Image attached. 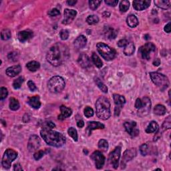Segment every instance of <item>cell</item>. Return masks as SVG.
<instances>
[{"label": "cell", "mask_w": 171, "mask_h": 171, "mask_svg": "<svg viewBox=\"0 0 171 171\" xmlns=\"http://www.w3.org/2000/svg\"><path fill=\"white\" fill-rule=\"evenodd\" d=\"M140 152L142 156H146L149 152V146L146 144H143L140 146Z\"/></svg>", "instance_id": "42"}, {"label": "cell", "mask_w": 171, "mask_h": 171, "mask_svg": "<svg viewBox=\"0 0 171 171\" xmlns=\"http://www.w3.org/2000/svg\"><path fill=\"white\" fill-rule=\"evenodd\" d=\"M164 30L166 32V33H170V22H169L165 26V28H164Z\"/></svg>", "instance_id": "55"}, {"label": "cell", "mask_w": 171, "mask_h": 171, "mask_svg": "<svg viewBox=\"0 0 171 171\" xmlns=\"http://www.w3.org/2000/svg\"><path fill=\"white\" fill-rule=\"evenodd\" d=\"M28 104L35 109H38L41 106V102L39 96H35L29 98L28 100Z\"/></svg>", "instance_id": "24"}, {"label": "cell", "mask_w": 171, "mask_h": 171, "mask_svg": "<svg viewBox=\"0 0 171 171\" xmlns=\"http://www.w3.org/2000/svg\"><path fill=\"white\" fill-rule=\"evenodd\" d=\"M87 43V39L84 36L81 35L78 36L77 38L74 42V45L76 47L77 49H82L84 48Z\"/></svg>", "instance_id": "23"}, {"label": "cell", "mask_w": 171, "mask_h": 171, "mask_svg": "<svg viewBox=\"0 0 171 171\" xmlns=\"http://www.w3.org/2000/svg\"><path fill=\"white\" fill-rule=\"evenodd\" d=\"M104 125L103 124L100 123V122L92 121L89 122L87 126V132L89 134V135L92 133L93 130L96 129H104Z\"/></svg>", "instance_id": "21"}, {"label": "cell", "mask_w": 171, "mask_h": 171, "mask_svg": "<svg viewBox=\"0 0 171 171\" xmlns=\"http://www.w3.org/2000/svg\"><path fill=\"white\" fill-rule=\"evenodd\" d=\"M154 2L157 7L161 9H167L170 7V1L169 0H156Z\"/></svg>", "instance_id": "26"}, {"label": "cell", "mask_w": 171, "mask_h": 171, "mask_svg": "<svg viewBox=\"0 0 171 171\" xmlns=\"http://www.w3.org/2000/svg\"><path fill=\"white\" fill-rule=\"evenodd\" d=\"M162 128L163 130L170 129L171 128V120H170V116H168L166 119L165 120V122L162 124Z\"/></svg>", "instance_id": "43"}, {"label": "cell", "mask_w": 171, "mask_h": 171, "mask_svg": "<svg viewBox=\"0 0 171 171\" xmlns=\"http://www.w3.org/2000/svg\"><path fill=\"white\" fill-rule=\"evenodd\" d=\"M66 86L65 80L62 77L55 76L50 79L48 83V88L52 93L61 92Z\"/></svg>", "instance_id": "4"}, {"label": "cell", "mask_w": 171, "mask_h": 171, "mask_svg": "<svg viewBox=\"0 0 171 171\" xmlns=\"http://www.w3.org/2000/svg\"><path fill=\"white\" fill-rule=\"evenodd\" d=\"M96 115L99 118L108 120L111 116L109 100L104 96H100L96 102Z\"/></svg>", "instance_id": "3"}, {"label": "cell", "mask_w": 171, "mask_h": 171, "mask_svg": "<svg viewBox=\"0 0 171 171\" xmlns=\"http://www.w3.org/2000/svg\"><path fill=\"white\" fill-rule=\"evenodd\" d=\"M23 82H24V79H23V77H19V78L14 80V82L13 83V87L15 89H19L22 86Z\"/></svg>", "instance_id": "39"}, {"label": "cell", "mask_w": 171, "mask_h": 171, "mask_svg": "<svg viewBox=\"0 0 171 171\" xmlns=\"http://www.w3.org/2000/svg\"><path fill=\"white\" fill-rule=\"evenodd\" d=\"M166 112V109L165 106L162 104H157L155 108H154V112L155 115L158 116H163L165 115Z\"/></svg>", "instance_id": "30"}, {"label": "cell", "mask_w": 171, "mask_h": 171, "mask_svg": "<svg viewBox=\"0 0 171 171\" xmlns=\"http://www.w3.org/2000/svg\"><path fill=\"white\" fill-rule=\"evenodd\" d=\"M19 103L18 100L14 98H11L9 100V108L13 111L18 110L19 108Z\"/></svg>", "instance_id": "32"}, {"label": "cell", "mask_w": 171, "mask_h": 171, "mask_svg": "<svg viewBox=\"0 0 171 171\" xmlns=\"http://www.w3.org/2000/svg\"><path fill=\"white\" fill-rule=\"evenodd\" d=\"M60 36L62 40H66L69 37V32L67 29H62L60 33Z\"/></svg>", "instance_id": "46"}, {"label": "cell", "mask_w": 171, "mask_h": 171, "mask_svg": "<svg viewBox=\"0 0 171 171\" xmlns=\"http://www.w3.org/2000/svg\"><path fill=\"white\" fill-rule=\"evenodd\" d=\"M142 105V100L140 99V98H137L136 100V102H135V108L136 109H140L141 108V106Z\"/></svg>", "instance_id": "54"}, {"label": "cell", "mask_w": 171, "mask_h": 171, "mask_svg": "<svg viewBox=\"0 0 171 171\" xmlns=\"http://www.w3.org/2000/svg\"><path fill=\"white\" fill-rule=\"evenodd\" d=\"M60 14V12L58 9L56 8H53L52 9L50 10V11L48 12V15L51 17H54V16H57L59 15Z\"/></svg>", "instance_id": "49"}, {"label": "cell", "mask_w": 171, "mask_h": 171, "mask_svg": "<svg viewBox=\"0 0 171 171\" xmlns=\"http://www.w3.org/2000/svg\"><path fill=\"white\" fill-rule=\"evenodd\" d=\"M124 126H125L126 131L131 136L135 137L139 135V130L137 128V125L136 122L135 121L125 122L124 123Z\"/></svg>", "instance_id": "14"}, {"label": "cell", "mask_w": 171, "mask_h": 171, "mask_svg": "<svg viewBox=\"0 0 171 171\" xmlns=\"http://www.w3.org/2000/svg\"><path fill=\"white\" fill-rule=\"evenodd\" d=\"M92 59L93 63H94V65L97 67V68H102L103 66V62L101 60V59L99 58V56L97 55L96 53H93Z\"/></svg>", "instance_id": "33"}, {"label": "cell", "mask_w": 171, "mask_h": 171, "mask_svg": "<svg viewBox=\"0 0 171 171\" xmlns=\"http://www.w3.org/2000/svg\"><path fill=\"white\" fill-rule=\"evenodd\" d=\"M78 62L80 66L84 68H88L91 66V60H90L88 56L85 54V53H82L80 56Z\"/></svg>", "instance_id": "18"}, {"label": "cell", "mask_w": 171, "mask_h": 171, "mask_svg": "<svg viewBox=\"0 0 171 171\" xmlns=\"http://www.w3.org/2000/svg\"><path fill=\"white\" fill-rule=\"evenodd\" d=\"M127 24L130 28H136L139 25V19L135 15H130L126 19Z\"/></svg>", "instance_id": "25"}, {"label": "cell", "mask_w": 171, "mask_h": 171, "mask_svg": "<svg viewBox=\"0 0 171 171\" xmlns=\"http://www.w3.org/2000/svg\"><path fill=\"white\" fill-rule=\"evenodd\" d=\"M150 5V1L143 0V1H134L133 8L137 11H142L149 8Z\"/></svg>", "instance_id": "17"}, {"label": "cell", "mask_w": 171, "mask_h": 171, "mask_svg": "<svg viewBox=\"0 0 171 171\" xmlns=\"http://www.w3.org/2000/svg\"><path fill=\"white\" fill-rule=\"evenodd\" d=\"M105 3L110 6L115 7L118 3V0H106Z\"/></svg>", "instance_id": "51"}, {"label": "cell", "mask_w": 171, "mask_h": 171, "mask_svg": "<svg viewBox=\"0 0 171 171\" xmlns=\"http://www.w3.org/2000/svg\"><path fill=\"white\" fill-rule=\"evenodd\" d=\"M127 43H128V41L125 39H120L117 43V45H118V47H120V48H122V47H125L126 46Z\"/></svg>", "instance_id": "52"}, {"label": "cell", "mask_w": 171, "mask_h": 171, "mask_svg": "<svg viewBox=\"0 0 171 171\" xmlns=\"http://www.w3.org/2000/svg\"><path fill=\"white\" fill-rule=\"evenodd\" d=\"M120 153H121V147L117 146L116 148L110 153L108 156V161L113 166L114 169H117L118 167L119 159L120 158Z\"/></svg>", "instance_id": "9"}, {"label": "cell", "mask_w": 171, "mask_h": 171, "mask_svg": "<svg viewBox=\"0 0 171 171\" xmlns=\"http://www.w3.org/2000/svg\"><path fill=\"white\" fill-rule=\"evenodd\" d=\"M40 135L48 145L59 148L64 145L66 143L65 136L62 133L52 129L43 128L40 131Z\"/></svg>", "instance_id": "2"}, {"label": "cell", "mask_w": 171, "mask_h": 171, "mask_svg": "<svg viewBox=\"0 0 171 171\" xmlns=\"http://www.w3.org/2000/svg\"><path fill=\"white\" fill-rule=\"evenodd\" d=\"M18 152L14 150L8 149L5 150L4 155L3 156L2 164V166L5 169H9L11 167L12 162L17 159Z\"/></svg>", "instance_id": "8"}, {"label": "cell", "mask_w": 171, "mask_h": 171, "mask_svg": "<svg viewBox=\"0 0 171 171\" xmlns=\"http://www.w3.org/2000/svg\"><path fill=\"white\" fill-rule=\"evenodd\" d=\"M159 129V126L156 122L155 121H152L150 122L149 126H147V128H146V133H156L158 131Z\"/></svg>", "instance_id": "27"}, {"label": "cell", "mask_w": 171, "mask_h": 171, "mask_svg": "<svg viewBox=\"0 0 171 171\" xmlns=\"http://www.w3.org/2000/svg\"><path fill=\"white\" fill-rule=\"evenodd\" d=\"M156 52V46L151 42H148L139 48V52L142 59L149 60L154 53Z\"/></svg>", "instance_id": "7"}, {"label": "cell", "mask_w": 171, "mask_h": 171, "mask_svg": "<svg viewBox=\"0 0 171 171\" xmlns=\"http://www.w3.org/2000/svg\"><path fill=\"white\" fill-rule=\"evenodd\" d=\"M2 39L8 40L11 38V31L9 29H4L2 31L1 33Z\"/></svg>", "instance_id": "40"}, {"label": "cell", "mask_w": 171, "mask_h": 171, "mask_svg": "<svg viewBox=\"0 0 171 171\" xmlns=\"http://www.w3.org/2000/svg\"><path fill=\"white\" fill-rule=\"evenodd\" d=\"M68 133L69 136H71L75 142L78 141V132H77V130L75 128H72V127L70 128L68 130Z\"/></svg>", "instance_id": "38"}, {"label": "cell", "mask_w": 171, "mask_h": 171, "mask_svg": "<svg viewBox=\"0 0 171 171\" xmlns=\"http://www.w3.org/2000/svg\"><path fill=\"white\" fill-rule=\"evenodd\" d=\"M135 51V47L132 42H128L124 49V53L126 56H131Z\"/></svg>", "instance_id": "29"}, {"label": "cell", "mask_w": 171, "mask_h": 171, "mask_svg": "<svg viewBox=\"0 0 171 171\" xmlns=\"http://www.w3.org/2000/svg\"><path fill=\"white\" fill-rule=\"evenodd\" d=\"M91 159L94 162L96 169H102L105 163V156L98 150H96L92 154Z\"/></svg>", "instance_id": "12"}, {"label": "cell", "mask_w": 171, "mask_h": 171, "mask_svg": "<svg viewBox=\"0 0 171 171\" xmlns=\"http://www.w3.org/2000/svg\"><path fill=\"white\" fill-rule=\"evenodd\" d=\"M14 170L16 171H19V170H23V169L22 166L19 165V164H16V165H14V168H13Z\"/></svg>", "instance_id": "56"}, {"label": "cell", "mask_w": 171, "mask_h": 171, "mask_svg": "<svg viewBox=\"0 0 171 171\" xmlns=\"http://www.w3.org/2000/svg\"><path fill=\"white\" fill-rule=\"evenodd\" d=\"M98 148L104 152L107 151L108 149V142L105 139L100 140V141L98 142Z\"/></svg>", "instance_id": "36"}, {"label": "cell", "mask_w": 171, "mask_h": 171, "mask_svg": "<svg viewBox=\"0 0 171 171\" xmlns=\"http://www.w3.org/2000/svg\"><path fill=\"white\" fill-rule=\"evenodd\" d=\"M40 145H41V141L39 137L36 135H32L29 139L28 145L29 151L30 152L36 151L39 148Z\"/></svg>", "instance_id": "15"}, {"label": "cell", "mask_w": 171, "mask_h": 171, "mask_svg": "<svg viewBox=\"0 0 171 171\" xmlns=\"http://www.w3.org/2000/svg\"><path fill=\"white\" fill-rule=\"evenodd\" d=\"M8 58L12 61H16L18 56H17V53L15 52H11L8 54Z\"/></svg>", "instance_id": "53"}, {"label": "cell", "mask_w": 171, "mask_h": 171, "mask_svg": "<svg viewBox=\"0 0 171 171\" xmlns=\"http://www.w3.org/2000/svg\"><path fill=\"white\" fill-rule=\"evenodd\" d=\"M114 101H115V115L116 116L120 115V113L123 108V106L126 103V99L123 96L115 94H113Z\"/></svg>", "instance_id": "10"}, {"label": "cell", "mask_w": 171, "mask_h": 171, "mask_svg": "<svg viewBox=\"0 0 171 171\" xmlns=\"http://www.w3.org/2000/svg\"><path fill=\"white\" fill-rule=\"evenodd\" d=\"M45 150H39V151L38 152H36L35 154H34V155H33V157H34V159L36 160H39L40 159H42V157L43 156V155H45Z\"/></svg>", "instance_id": "47"}, {"label": "cell", "mask_w": 171, "mask_h": 171, "mask_svg": "<svg viewBox=\"0 0 171 171\" xmlns=\"http://www.w3.org/2000/svg\"><path fill=\"white\" fill-rule=\"evenodd\" d=\"M28 86L31 91H35V90H37V87L36 84H34V82L32 81V80H29L28 82Z\"/></svg>", "instance_id": "50"}, {"label": "cell", "mask_w": 171, "mask_h": 171, "mask_svg": "<svg viewBox=\"0 0 171 171\" xmlns=\"http://www.w3.org/2000/svg\"><path fill=\"white\" fill-rule=\"evenodd\" d=\"M60 111H61V114L58 116V119L60 120H63L65 118H68L72 114V110L71 108H68L66 106L62 105L60 106Z\"/></svg>", "instance_id": "20"}, {"label": "cell", "mask_w": 171, "mask_h": 171, "mask_svg": "<svg viewBox=\"0 0 171 171\" xmlns=\"http://www.w3.org/2000/svg\"><path fill=\"white\" fill-rule=\"evenodd\" d=\"M150 76L152 82L163 91L168 88L170 83L169 78L162 74L159 72H150Z\"/></svg>", "instance_id": "6"}, {"label": "cell", "mask_w": 171, "mask_h": 171, "mask_svg": "<svg viewBox=\"0 0 171 171\" xmlns=\"http://www.w3.org/2000/svg\"><path fill=\"white\" fill-rule=\"evenodd\" d=\"M101 3L102 1H98V0H90V1H89L90 8L92 10H96V9H98V8Z\"/></svg>", "instance_id": "41"}, {"label": "cell", "mask_w": 171, "mask_h": 171, "mask_svg": "<svg viewBox=\"0 0 171 171\" xmlns=\"http://www.w3.org/2000/svg\"><path fill=\"white\" fill-rule=\"evenodd\" d=\"M33 37V32L29 30H24L19 32L18 33V39L19 42H25L28 41L29 39H31Z\"/></svg>", "instance_id": "22"}, {"label": "cell", "mask_w": 171, "mask_h": 171, "mask_svg": "<svg viewBox=\"0 0 171 171\" xmlns=\"http://www.w3.org/2000/svg\"><path fill=\"white\" fill-rule=\"evenodd\" d=\"M120 10L122 12H126L128 11V9L130 8V2L128 1H122L120 3Z\"/></svg>", "instance_id": "37"}, {"label": "cell", "mask_w": 171, "mask_h": 171, "mask_svg": "<svg viewBox=\"0 0 171 171\" xmlns=\"http://www.w3.org/2000/svg\"><path fill=\"white\" fill-rule=\"evenodd\" d=\"M26 67L30 72H36L40 68V64L36 61H31L27 63Z\"/></svg>", "instance_id": "31"}, {"label": "cell", "mask_w": 171, "mask_h": 171, "mask_svg": "<svg viewBox=\"0 0 171 171\" xmlns=\"http://www.w3.org/2000/svg\"><path fill=\"white\" fill-rule=\"evenodd\" d=\"M77 15V12L76 10L66 9L63 12V19L62 23L65 25H68L71 23L75 19Z\"/></svg>", "instance_id": "16"}, {"label": "cell", "mask_w": 171, "mask_h": 171, "mask_svg": "<svg viewBox=\"0 0 171 171\" xmlns=\"http://www.w3.org/2000/svg\"><path fill=\"white\" fill-rule=\"evenodd\" d=\"M136 155V149H130L126 150V151L124 152L122 161H121V166L122 169H125L126 165V163L132 160Z\"/></svg>", "instance_id": "13"}, {"label": "cell", "mask_w": 171, "mask_h": 171, "mask_svg": "<svg viewBox=\"0 0 171 171\" xmlns=\"http://www.w3.org/2000/svg\"><path fill=\"white\" fill-rule=\"evenodd\" d=\"M77 126H78L79 128H82V127L84 126V122L82 120H78V122H77Z\"/></svg>", "instance_id": "57"}, {"label": "cell", "mask_w": 171, "mask_h": 171, "mask_svg": "<svg viewBox=\"0 0 171 171\" xmlns=\"http://www.w3.org/2000/svg\"><path fill=\"white\" fill-rule=\"evenodd\" d=\"M153 64H154V66H159L160 64V60L158 58L156 59L155 61H154Z\"/></svg>", "instance_id": "59"}, {"label": "cell", "mask_w": 171, "mask_h": 171, "mask_svg": "<svg viewBox=\"0 0 171 171\" xmlns=\"http://www.w3.org/2000/svg\"><path fill=\"white\" fill-rule=\"evenodd\" d=\"M142 105L141 108L138 110V115L140 117L146 116L149 115L151 108V102L148 97H144L142 100Z\"/></svg>", "instance_id": "11"}, {"label": "cell", "mask_w": 171, "mask_h": 171, "mask_svg": "<svg viewBox=\"0 0 171 171\" xmlns=\"http://www.w3.org/2000/svg\"><path fill=\"white\" fill-rule=\"evenodd\" d=\"M84 115L87 118H90L94 115V110L92 108L89 106H87L84 110Z\"/></svg>", "instance_id": "45"}, {"label": "cell", "mask_w": 171, "mask_h": 171, "mask_svg": "<svg viewBox=\"0 0 171 171\" xmlns=\"http://www.w3.org/2000/svg\"><path fill=\"white\" fill-rule=\"evenodd\" d=\"M8 95V89L4 88V87H2L0 88V99L2 100H4Z\"/></svg>", "instance_id": "44"}, {"label": "cell", "mask_w": 171, "mask_h": 171, "mask_svg": "<svg viewBox=\"0 0 171 171\" xmlns=\"http://www.w3.org/2000/svg\"><path fill=\"white\" fill-rule=\"evenodd\" d=\"M97 50L102 58L107 61H111L115 59L116 57V52L115 49L110 48L108 45L105 44L104 43L99 42L96 45Z\"/></svg>", "instance_id": "5"}, {"label": "cell", "mask_w": 171, "mask_h": 171, "mask_svg": "<svg viewBox=\"0 0 171 171\" xmlns=\"http://www.w3.org/2000/svg\"><path fill=\"white\" fill-rule=\"evenodd\" d=\"M99 22L98 17L96 15H89L88 18H86V22L88 23L89 25H94L98 23Z\"/></svg>", "instance_id": "35"}, {"label": "cell", "mask_w": 171, "mask_h": 171, "mask_svg": "<svg viewBox=\"0 0 171 171\" xmlns=\"http://www.w3.org/2000/svg\"><path fill=\"white\" fill-rule=\"evenodd\" d=\"M22 71V67L20 65H15L7 68L5 73L9 77H15V76L18 75Z\"/></svg>", "instance_id": "19"}, {"label": "cell", "mask_w": 171, "mask_h": 171, "mask_svg": "<svg viewBox=\"0 0 171 171\" xmlns=\"http://www.w3.org/2000/svg\"><path fill=\"white\" fill-rule=\"evenodd\" d=\"M70 58L68 47L64 43L58 42L53 45L47 52L46 59L50 64L58 67L65 63Z\"/></svg>", "instance_id": "1"}, {"label": "cell", "mask_w": 171, "mask_h": 171, "mask_svg": "<svg viewBox=\"0 0 171 171\" xmlns=\"http://www.w3.org/2000/svg\"><path fill=\"white\" fill-rule=\"evenodd\" d=\"M55 127H56V125H55L54 123L51 122V121H48V122H44V124H43V128L52 129V128H54Z\"/></svg>", "instance_id": "48"}, {"label": "cell", "mask_w": 171, "mask_h": 171, "mask_svg": "<svg viewBox=\"0 0 171 171\" xmlns=\"http://www.w3.org/2000/svg\"><path fill=\"white\" fill-rule=\"evenodd\" d=\"M117 32L115 29H114L112 28H110V27H106L104 30V34L106 37H107L110 39H115L116 37L117 36Z\"/></svg>", "instance_id": "28"}, {"label": "cell", "mask_w": 171, "mask_h": 171, "mask_svg": "<svg viewBox=\"0 0 171 171\" xmlns=\"http://www.w3.org/2000/svg\"><path fill=\"white\" fill-rule=\"evenodd\" d=\"M76 3H77V1H74V0H71V1L67 2V4L69 5L73 6V5H74Z\"/></svg>", "instance_id": "58"}, {"label": "cell", "mask_w": 171, "mask_h": 171, "mask_svg": "<svg viewBox=\"0 0 171 171\" xmlns=\"http://www.w3.org/2000/svg\"><path fill=\"white\" fill-rule=\"evenodd\" d=\"M94 81H95L96 84L98 86V88L100 90H101L104 93H107V92H108V88H107V86L101 81V80H100V78H94Z\"/></svg>", "instance_id": "34"}]
</instances>
